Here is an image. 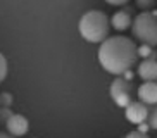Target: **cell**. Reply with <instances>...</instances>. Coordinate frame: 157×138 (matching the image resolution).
<instances>
[{
	"instance_id": "6da1fadb",
	"label": "cell",
	"mask_w": 157,
	"mask_h": 138,
	"mask_svg": "<svg viewBox=\"0 0 157 138\" xmlns=\"http://www.w3.org/2000/svg\"><path fill=\"white\" fill-rule=\"evenodd\" d=\"M98 60L107 73L123 76V73L129 71L136 62V45L131 38L123 35L107 36L100 43Z\"/></svg>"
},
{
	"instance_id": "7a4b0ae2",
	"label": "cell",
	"mask_w": 157,
	"mask_h": 138,
	"mask_svg": "<svg viewBox=\"0 0 157 138\" xmlns=\"http://www.w3.org/2000/svg\"><path fill=\"white\" fill-rule=\"evenodd\" d=\"M109 17L105 12L92 9L81 16L78 23L79 35L90 43H102L109 36Z\"/></svg>"
},
{
	"instance_id": "3957f363",
	"label": "cell",
	"mask_w": 157,
	"mask_h": 138,
	"mask_svg": "<svg viewBox=\"0 0 157 138\" xmlns=\"http://www.w3.org/2000/svg\"><path fill=\"white\" fill-rule=\"evenodd\" d=\"M131 33L142 45L157 47V17H154L150 12L143 10L136 14V17L131 21Z\"/></svg>"
},
{
	"instance_id": "277c9868",
	"label": "cell",
	"mask_w": 157,
	"mask_h": 138,
	"mask_svg": "<svg viewBox=\"0 0 157 138\" xmlns=\"http://www.w3.org/2000/svg\"><path fill=\"white\" fill-rule=\"evenodd\" d=\"M109 93H111L112 100L116 102V105L119 107L126 109L133 102V85H131V81H126L121 76H116V79L111 83Z\"/></svg>"
},
{
	"instance_id": "5b68a950",
	"label": "cell",
	"mask_w": 157,
	"mask_h": 138,
	"mask_svg": "<svg viewBox=\"0 0 157 138\" xmlns=\"http://www.w3.org/2000/svg\"><path fill=\"white\" fill-rule=\"evenodd\" d=\"M5 129H7V135L14 138L24 136L29 131V121L21 114H12L5 123Z\"/></svg>"
},
{
	"instance_id": "8992f818",
	"label": "cell",
	"mask_w": 157,
	"mask_h": 138,
	"mask_svg": "<svg viewBox=\"0 0 157 138\" xmlns=\"http://www.w3.org/2000/svg\"><path fill=\"white\" fill-rule=\"evenodd\" d=\"M138 95V102L145 104V105H157V83L155 81H145L140 85L136 90Z\"/></svg>"
},
{
	"instance_id": "52a82bcc",
	"label": "cell",
	"mask_w": 157,
	"mask_h": 138,
	"mask_svg": "<svg viewBox=\"0 0 157 138\" xmlns=\"http://www.w3.org/2000/svg\"><path fill=\"white\" fill-rule=\"evenodd\" d=\"M124 114H126V119L128 121H131V123H135V124H142L147 119L148 107L145 105V104H142V102L133 100L128 107H126Z\"/></svg>"
},
{
	"instance_id": "ba28073f",
	"label": "cell",
	"mask_w": 157,
	"mask_h": 138,
	"mask_svg": "<svg viewBox=\"0 0 157 138\" xmlns=\"http://www.w3.org/2000/svg\"><path fill=\"white\" fill-rule=\"evenodd\" d=\"M138 76L143 81H155L157 79V60L145 59L138 66Z\"/></svg>"
},
{
	"instance_id": "9c48e42d",
	"label": "cell",
	"mask_w": 157,
	"mask_h": 138,
	"mask_svg": "<svg viewBox=\"0 0 157 138\" xmlns=\"http://www.w3.org/2000/svg\"><path fill=\"white\" fill-rule=\"evenodd\" d=\"M131 14L124 12V10H117L114 12V16L111 17V26L114 28L116 31H124V29H129L131 28Z\"/></svg>"
},
{
	"instance_id": "30bf717a",
	"label": "cell",
	"mask_w": 157,
	"mask_h": 138,
	"mask_svg": "<svg viewBox=\"0 0 157 138\" xmlns=\"http://www.w3.org/2000/svg\"><path fill=\"white\" fill-rule=\"evenodd\" d=\"M147 126L152 129H157V107H152L147 114Z\"/></svg>"
},
{
	"instance_id": "8fae6325",
	"label": "cell",
	"mask_w": 157,
	"mask_h": 138,
	"mask_svg": "<svg viewBox=\"0 0 157 138\" xmlns=\"http://www.w3.org/2000/svg\"><path fill=\"white\" fill-rule=\"evenodd\" d=\"M152 47H147V45H140L136 47V57H142L143 60L145 59H150V55H152Z\"/></svg>"
},
{
	"instance_id": "7c38bea8",
	"label": "cell",
	"mask_w": 157,
	"mask_h": 138,
	"mask_svg": "<svg viewBox=\"0 0 157 138\" xmlns=\"http://www.w3.org/2000/svg\"><path fill=\"white\" fill-rule=\"evenodd\" d=\"M7 71H9V64H7V59L4 57V54L0 52V83L7 78Z\"/></svg>"
},
{
	"instance_id": "4fadbf2b",
	"label": "cell",
	"mask_w": 157,
	"mask_h": 138,
	"mask_svg": "<svg viewBox=\"0 0 157 138\" xmlns=\"http://www.w3.org/2000/svg\"><path fill=\"white\" fill-rule=\"evenodd\" d=\"M12 102H14V97H12V93H9V92L0 93V105H2V107L9 109V107L12 105Z\"/></svg>"
},
{
	"instance_id": "5bb4252c",
	"label": "cell",
	"mask_w": 157,
	"mask_h": 138,
	"mask_svg": "<svg viewBox=\"0 0 157 138\" xmlns=\"http://www.w3.org/2000/svg\"><path fill=\"white\" fill-rule=\"evenodd\" d=\"M10 116H12V110L10 109H5V107H0V124H4L7 123V119H9Z\"/></svg>"
},
{
	"instance_id": "9a60e30c",
	"label": "cell",
	"mask_w": 157,
	"mask_h": 138,
	"mask_svg": "<svg viewBox=\"0 0 157 138\" xmlns=\"http://www.w3.org/2000/svg\"><path fill=\"white\" fill-rule=\"evenodd\" d=\"M155 5V0H136V7L138 9H150Z\"/></svg>"
},
{
	"instance_id": "2e32d148",
	"label": "cell",
	"mask_w": 157,
	"mask_h": 138,
	"mask_svg": "<svg viewBox=\"0 0 157 138\" xmlns=\"http://www.w3.org/2000/svg\"><path fill=\"white\" fill-rule=\"evenodd\" d=\"M109 5H116V7H124L128 5V0H107Z\"/></svg>"
},
{
	"instance_id": "e0dca14e",
	"label": "cell",
	"mask_w": 157,
	"mask_h": 138,
	"mask_svg": "<svg viewBox=\"0 0 157 138\" xmlns=\"http://www.w3.org/2000/svg\"><path fill=\"white\" fill-rule=\"evenodd\" d=\"M124 138H148L147 135H143V133H140V131H136V129H135V131H129L128 135H126Z\"/></svg>"
},
{
	"instance_id": "ac0fdd59",
	"label": "cell",
	"mask_w": 157,
	"mask_h": 138,
	"mask_svg": "<svg viewBox=\"0 0 157 138\" xmlns=\"http://www.w3.org/2000/svg\"><path fill=\"white\" fill-rule=\"evenodd\" d=\"M123 79H126V81H131V78H133V71L129 69V71H126V73H123V76H121Z\"/></svg>"
},
{
	"instance_id": "d6986e66",
	"label": "cell",
	"mask_w": 157,
	"mask_h": 138,
	"mask_svg": "<svg viewBox=\"0 0 157 138\" xmlns=\"http://www.w3.org/2000/svg\"><path fill=\"white\" fill-rule=\"evenodd\" d=\"M148 129H150V128L147 126V123H142V124L138 126V129H136V131H140V133H143V135H145V133L148 131Z\"/></svg>"
},
{
	"instance_id": "ffe728a7",
	"label": "cell",
	"mask_w": 157,
	"mask_h": 138,
	"mask_svg": "<svg viewBox=\"0 0 157 138\" xmlns=\"http://www.w3.org/2000/svg\"><path fill=\"white\" fill-rule=\"evenodd\" d=\"M0 138H14V136H10V135L4 133V131H0Z\"/></svg>"
}]
</instances>
